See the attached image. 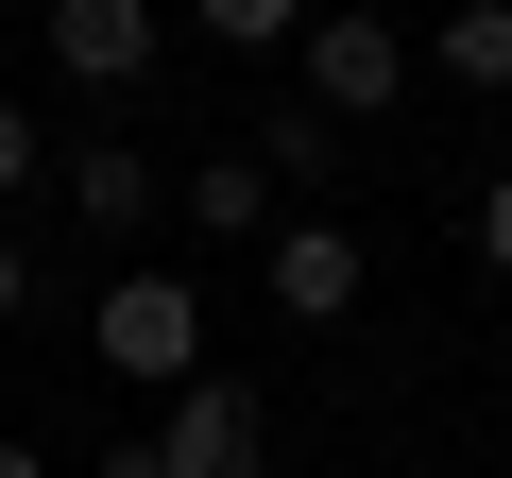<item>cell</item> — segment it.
Segmentation results:
<instances>
[{"mask_svg":"<svg viewBox=\"0 0 512 478\" xmlns=\"http://www.w3.org/2000/svg\"><path fill=\"white\" fill-rule=\"evenodd\" d=\"M205 35H222V52H308L291 0H205Z\"/></svg>","mask_w":512,"mask_h":478,"instance_id":"cell-10","label":"cell"},{"mask_svg":"<svg viewBox=\"0 0 512 478\" xmlns=\"http://www.w3.org/2000/svg\"><path fill=\"white\" fill-rule=\"evenodd\" d=\"M427 69L444 86H512V0H461V18L427 35Z\"/></svg>","mask_w":512,"mask_h":478,"instance_id":"cell-8","label":"cell"},{"mask_svg":"<svg viewBox=\"0 0 512 478\" xmlns=\"http://www.w3.org/2000/svg\"><path fill=\"white\" fill-rule=\"evenodd\" d=\"M256 291H274L291 325H342V308H359V239H342V222H274V257H256Z\"/></svg>","mask_w":512,"mask_h":478,"instance_id":"cell-5","label":"cell"},{"mask_svg":"<svg viewBox=\"0 0 512 478\" xmlns=\"http://www.w3.org/2000/svg\"><path fill=\"white\" fill-rule=\"evenodd\" d=\"M0 478H52V461H35V444H0Z\"/></svg>","mask_w":512,"mask_h":478,"instance_id":"cell-14","label":"cell"},{"mask_svg":"<svg viewBox=\"0 0 512 478\" xmlns=\"http://www.w3.org/2000/svg\"><path fill=\"white\" fill-rule=\"evenodd\" d=\"M291 69H308V120H376V103L410 86V35L342 0V18H308V52H291Z\"/></svg>","mask_w":512,"mask_h":478,"instance_id":"cell-3","label":"cell"},{"mask_svg":"<svg viewBox=\"0 0 512 478\" xmlns=\"http://www.w3.org/2000/svg\"><path fill=\"white\" fill-rule=\"evenodd\" d=\"M154 52H171L154 0H52V69L69 86H154Z\"/></svg>","mask_w":512,"mask_h":478,"instance_id":"cell-4","label":"cell"},{"mask_svg":"<svg viewBox=\"0 0 512 478\" xmlns=\"http://www.w3.org/2000/svg\"><path fill=\"white\" fill-rule=\"evenodd\" d=\"M154 205H171V188H154L137 137H69V222H86V239H137Z\"/></svg>","mask_w":512,"mask_h":478,"instance_id":"cell-6","label":"cell"},{"mask_svg":"<svg viewBox=\"0 0 512 478\" xmlns=\"http://www.w3.org/2000/svg\"><path fill=\"white\" fill-rule=\"evenodd\" d=\"M478 257H495V274H512V171H495V188H478Z\"/></svg>","mask_w":512,"mask_h":478,"instance_id":"cell-12","label":"cell"},{"mask_svg":"<svg viewBox=\"0 0 512 478\" xmlns=\"http://www.w3.org/2000/svg\"><path fill=\"white\" fill-rule=\"evenodd\" d=\"M103 376L188 393V376H205V291H188V274H120V291H103Z\"/></svg>","mask_w":512,"mask_h":478,"instance_id":"cell-2","label":"cell"},{"mask_svg":"<svg viewBox=\"0 0 512 478\" xmlns=\"http://www.w3.org/2000/svg\"><path fill=\"white\" fill-rule=\"evenodd\" d=\"M18 308H35V257H18V239H0V325H18Z\"/></svg>","mask_w":512,"mask_h":478,"instance_id":"cell-13","label":"cell"},{"mask_svg":"<svg viewBox=\"0 0 512 478\" xmlns=\"http://www.w3.org/2000/svg\"><path fill=\"white\" fill-rule=\"evenodd\" d=\"M188 222H205V239H256V257H274V171H256V154H205V171H188Z\"/></svg>","mask_w":512,"mask_h":478,"instance_id":"cell-7","label":"cell"},{"mask_svg":"<svg viewBox=\"0 0 512 478\" xmlns=\"http://www.w3.org/2000/svg\"><path fill=\"white\" fill-rule=\"evenodd\" d=\"M342 154V120H308V103H274V120H256V171H274V188H308Z\"/></svg>","mask_w":512,"mask_h":478,"instance_id":"cell-9","label":"cell"},{"mask_svg":"<svg viewBox=\"0 0 512 478\" xmlns=\"http://www.w3.org/2000/svg\"><path fill=\"white\" fill-rule=\"evenodd\" d=\"M256 461H274V393L205 359V376H188V393H171V410H154L103 478H256Z\"/></svg>","mask_w":512,"mask_h":478,"instance_id":"cell-1","label":"cell"},{"mask_svg":"<svg viewBox=\"0 0 512 478\" xmlns=\"http://www.w3.org/2000/svg\"><path fill=\"white\" fill-rule=\"evenodd\" d=\"M52 171V137H35V103H0V188H35Z\"/></svg>","mask_w":512,"mask_h":478,"instance_id":"cell-11","label":"cell"}]
</instances>
